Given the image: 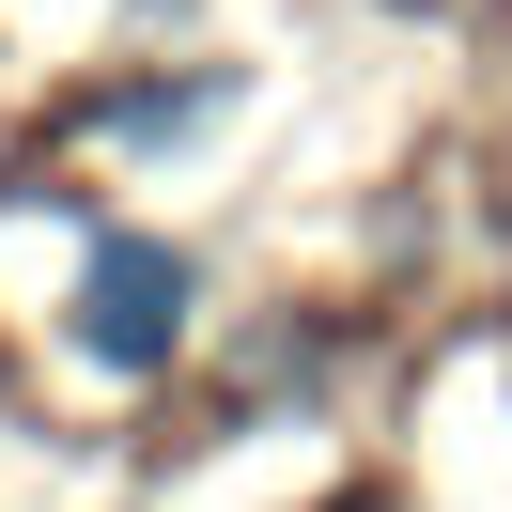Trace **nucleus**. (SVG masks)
<instances>
[{
	"instance_id": "1",
	"label": "nucleus",
	"mask_w": 512,
	"mask_h": 512,
	"mask_svg": "<svg viewBox=\"0 0 512 512\" xmlns=\"http://www.w3.org/2000/svg\"><path fill=\"white\" fill-rule=\"evenodd\" d=\"M187 311H202V280H187V249H156V233H109V249L78 264V357H109V373H171Z\"/></svg>"
}]
</instances>
